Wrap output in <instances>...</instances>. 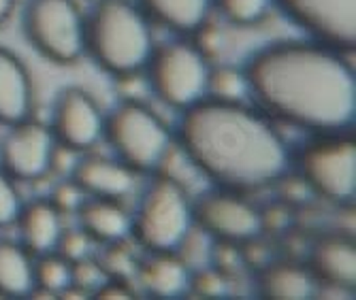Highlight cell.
Here are the masks:
<instances>
[{
	"instance_id": "6da1fadb",
	"label": "cell",
	"mask_w": 356,
	"mask_h": 300,
	"mask_svg": "<svg viewBox=\"0 0 356 300\" xmlns=\"http://www.w3.org/2000/svg\"><path fill=\"white\" fill-rule=\"evenodd\" d=\"M245 81L261 105L286 122L312 130H339L354 122V71L333 47H267L252 58Z\"/></svg>"
},
{
	"instance_id": "7a4b0ae2",
	"label": "cell",
	"mask_w": 356,
	"mask_h": 300,
	"mask_svg": "<svg viewBox=\"0 0 356 300\" xmlns=\"http://www.w3.org/2000/svg\"><path fill=\"white\" fill-rule=\"evenodd\" d=\"M188 158L229 190H256L280 179L288 151L277 132L235 100H199L179 126Z\"/></svg>"
},
{
	"instance_id": "3957f363",
	"label": "cell",
	"mask_w": 356,
	"mask_h": 300,
	"mask_svg": "<svg viewBox=\"0 0 356 300\" xmlns=\"http://www.w3.org/2000/svg\"><path fill=\"white\" fill-rule=\"evenodd\" d=\"M86 47L113 75L141 71L154 53L147 19L128 0H101L86 24Z\"/></svg>"
},
{
	"instance_id": "277c9868",
	"label": "cell",
	"mask_w": 356,
	"mask_h": 300,
	"mask_svg": "<svg viewBox=\"0 0 356 300\" xmlns=\"http://www.w3.org/2000/svg\"><path fill=\"white\" fill-rule=\"evenodd\" d=\"M192 230V207L181 185L160 177L145 194L137 217L133 219L135 237L154 253H173L184 245Z\"/></svg>"
},
{
	"instance_id": "5b68a950",
	"label": "cell",
	"mask_w": 356,
	"mask_h": 300,
	"mask_svg": "<svg viewBox=\"0 0 356 300\" xmlns=\"http://www.w3.org/2000/svg\"><path fill=\"white\" fill-rule=\"evenodd\" d=\"M24 28L35 49L58 64L75 62L86 49V22L73 0H30Z\"/></svg>"
},
{
	"instance_id": "8992f818",
	"label": "cell",
	"mask_w": 356,
	"mask_h": 300,
	"mask_svg": "<svg viewBox=\"0 0 356 300\" xmlns=\"http://www.w3.org/2000/svg\"><path fill=\"white\" fill-rule=\"evenodd\" d=\"M105 130L126 166L137 171L156 169L171 147L165 122L141 103H126L115 109Z\"/></svg>"
},
{
	"instance_id": "52a82bcc",
	"label": "cell",
	"mask_w": 356,
	"mask_h": 300,
	"mask_svg": "<svg viewBox=\"0 0 356 300\" xmlns=\"http://www.w3.org/2000/svg\"><path fill=\"white\" fill-rule=\"evenodd\" d=\"M147 64L152 88L167 105L188 109L203 98L209 81V66L197 45L171 43L152 53Z\"/></svg>"
},
{
	"instance_id": "ba28073f",
	"label": "cell",
	"mask_w": 356,
	"mask_h": 300,
	"mask_svg": "<svg viewBox=\"0 0 356 300\" xmlns=\"http://www.w3.org/2000/svg\"><path fill=\"white\" fill-rule=\"evenodd\" d=\"M305 181L329 200L346 203L356 194V143L331 137L312 143L301 156Z\"/></svg>"
},
{
	"instance_id": "9c48e42d",
	"label": "cell",
	"mask_w": 356,
	"mask_h": 300,
	"mask_svg": "<svg viewBox=\"0 0 356 300\" xmlns=\"http://www.w3.org/2000/svg\"><path fill=\"white\" fill-rule=\"evenodd\" d=\"M301 28L331 47L356 43V0H277Z\"/></svg>"
},
{
	"instance_id": "30bf717a",
	"label": "cell",
	"mask_w": 356,
	"mask_h": 300,
	"mask_svg": "<svg viewBox=\"0 0 356 300\" xmlns=\"http://www.w3.org/2000/svg\"><path fill=\"white\" fill-rule=\"evenodd\" d=\"M192 217L209 235L233 243L252 241L263 230L261 213L243 198L229 192L203 196L192 209Z\"/></svg>"
},
{
	"instance_id": "8fae6325",
	"label": "cell",
	"mask_w": 356,
	"mask_h": 300,
	"mask_svg": "<svg viewBox=\"0 0 356 300\" xmlns=\"http://www.w3.org/2000/svg\"><path fill=\"white\" fill-rule=\"evenodd\" d=\"M56 143L51 128L24 119L13 124L11 132L5 137L0 160L9 175L17 179H37L51 169Z\"/></svg>"
},
{
	"instance_id": "7c38bea8",
	"label": "cell",
	"mask_w": 356,
	"mask_h": 300,
	"mask_svg": "<svg viewBox=\"0 0 356 300\" xmlns=\"http://www.w3.org/2000/svg\"><path fill=\"white\" fill-rule=\"evenodd\" d=\"M105 130L103 113L96 100L79 90L69 88L60 94L54 109V137L71 149H88L101 139Z\"/></svg>"
},
{
	"instance_id": "4fadbf2b",
	"label": "cell",
	"mask_w": 356,
	"mask_h": 300,
	"mask_svg": "<svg viewBox=\"0 0 356 300\" xmlns=\"http://www.w3.org/2000/svg\"><path fill=\"white\" fill-rule=\"evenodd\" d=\"M32 109V83L24 64L0 47V122L19 124Z\"/></svg>"
},
{
	"instance_id": "5bb4252c",
	"label": "cell",
	"mask_w": 356,
	"mask_h": 300,
	"mask_svg": "<svg viewBox=\"0 0 356 300\" xmlns=\"http://www.w3.org/2000/svg\"><path fill=\"white\" fill-rule=\"evenodd\" d=\"M75 181L96 198H120L133 190V171L122 162L92 156L75 164Z\"/></svg>"
},
{
	"instance_id": "9a60e30c",
	"label": "cell",
	"mask_w": 356,
	"mask_h": 300,
	"mask_svg": "<svg viewBox=\"0 0 356 300\" xmlns=\"http://www.w3.org/2000/svg\"><path fill=\"white\" fill-rule=\"evenodd\" d=\"M314 275L333 285H354L356 283V247L346 237L322 239L312 251Z\"/></svg>"
},
{
	"instance_id": "2e32d148",
	"label": "cell",
	"mask_w": 356,
	"mask_h": 300,
	"mask_svg": "<svg viewBox=\"0 0 356 300\" xmlns=\"http://www.w3.org/2000/svg\"><path fill=\"white\" fill-rule=\"evenodd\" d=\"M81 228L90 235V239L115 243L122 241L133 230V219L115 203L113 198H94L83 200L79 207Z\"/></svg>"
},
{
	"instance_id": "e0dca14e",
	"label": "cell",
	"mask_w": 356,
	"mask_h": 300,
	"mask_svg": "<svg viewBox=\"0 0 356 300\" xmlns=\"http://www.w3.org/2000/svg\"><path fill=\"white\" fill-rule=\"evenodd\" d=\"M22 228V239L28 249L37 253H47L58 245L62 235L60 211L51 203H30L28 207L19 209L17 219Z\"/></svg>"
},
{
	"instance_id": "ac0fdd59",
	"label": "cell",
	"mask_w": 356,
	"mask_h": 300,
	"mask_svg": "<svg viewBox=\"0 0 356 300\" xmlns=\"http://www.w3.org/2000/svg\"><path fill=\"white\" fill-rule=\"evenodd\" d=\"M261 292L271 300H307L316 294V275L299 264L277 262L261 275Z\"/></svg>"
},
{
	"instance_id": "d6986e66",
	"label": "cell",
	"mask_w": 356,
	"mask_h": 300,
	"mask_svg": "<svg viewBox=\"0 0 356 300\" xmlns=\"http://www.w3.org/2000/svg\"><path fill=\"white\" fill-rule=\"evenodd\" d=\"M141 283L145 290L158 298H175L190 285V275L181 260L171 253H156L143 269Z\"/></svg>"
},
{
	"instance_id": "ffe728a7",
	"label": "cell",
	"mask_w": 356,
	"mask_h": 300,
	"mask_svg": "<svg viewBox=\"0 0 356 300\" xmlns=\"http://www.w3.org/2000/svg\"><path fill=\"white\" fill-rule=\"evenodd\" d=\"M141 5L156 22L179 32H192L205 24L211 0H141Z\"/></svg>"
},
{
	"instance_id": "44dd1931",
	"label": "cell",
	"mask_w": 356,
	"mask_h": 300,
	"mask_svg": "<svg viewBox=\"0 0 356 300\" xmlns=\"http://www.w3.org/2000/svg\"><path fill=\"white\" fill-rule=\"evenodd\" d=\"M35 292V264L30 256L13 245L0 241V294L22 298Z\"/></svg>"
},
{
	"instance_id": "7402d4cb",
	"label": "cell",
	"mask_w": 356,
	"mask_h": 300,
	"mask_svg": "<svg viewBox=\"0 0 356 300\" xmlns=\"http://www.w3.org/2000/svg\"><path fill=\"white\" fill-rule=\"evenodd\" d=\"M73 285V262L62 256H43L35 264V288L47 294H64Z\"/></svg>"
},
{
	"instance_id": "603a6c76",
	"label": "cell",
	"mask_w": 356,
	"mask_h": 300,
	"mask_svg": "<svg viewBox=\"0 0 356 300\" xmlns=\"http://www.w3.org/2000/svg\"><path fill=\"white\" fill-rule=\"evenodd\" d=\"M222 13L235 24H256L267 15L271 0H218Z\"/></svg>"
},
{
	"instance_id": "cb8c5ba5",
	"label": "cell",
	"mask_w": 356,
	"mask_h": 300,
	"mask_svg": "<svg viewBox=\"0 0 356 300\" xmlns=\"http://www.w3.org/2000/svg\"><path fill=\"white\" fill-rule=\"evenodd\" d=\"M207 88L213 90L222 100H237L241 94H245L248 81H245V75L233 69H218L213 73L209 71Z\"/></svg>"
},
{
	"instance_id": "d4e9b609",
	"label": "cell",
	"mask_w": 356,
	"mask_h": 300,
	"mask_svg": "<svg viewBox=\"0 0 356 300\" xmlns=\"http://www.w3.org/2000/svg\"><path fill=\"white\" fill-rule=\"evenodd\" d=\"M105 273L96 266L94 262H86L83 258L73 262V285L71 288H79L81 292H96L103 283H105Z\"/></svg>"
},
{
	"instance_id": "484cf974",
	"label": "cell",
	"mask_w": 356,
	"mask_h": 300,
	"mask_svg": "<svg viewBox=\"0 0 356 300\" xmlns=\"http://www.w3.org/2000/svg\"><path fill=\"white\" fill-rule=\"evenodd\" d=\"M19 196L9 181V177L0 171V226H9L17 219L19 215Z\"/></svg>"
},
{
	"instance_id": "4316f807",
	"label": "cell",
	"mask_w": 356,
	"mask_h": 300,
	"mask_svg": "<svg viewBox=\"0 0 356 300\" xmlns=\"http://www.w3.org/2000/svg\"><path fill=\"white\" fill-rule=\"evenodd\" d=\"M51 205L60 211V213H69L75 211L83 205V190L79 188V183L73 181H64L60 183L54 194H51Z\"/></svg>"
},
{
	"instance_id": "83f0119b",
	"label": "cell",
	"mask_w": 356,
	"mask_h": 300,
	"mask_svg": "<svg viewBox=\"0 0 356 300\" xmlns=\"http://www.w3.org/2000/svg\"><path fill=\"white\" fill-rule=\"evenodd\" d=\"M56 247H60V256L62 258H67L69 262H77V260L86 258V253H88L90 235H88L86 230L67 232V235H60Z\"/></svg>"
},
{
	"instance_id": "f1b7e54d",
	"label": "cell",
	"mask_w": 356,
	"mask_h": 300,
	"mask_svg": "<svg viewBox=\"0 0 356 300\" xmlns=\"http://www.w3.org/2000/svg\"><path fill=\"white\" fill-rule=\"evenodd\" d=\"M192 285L197 288V292H201V294H205V296H220V294L226 290L224 279H222L218 273H213V271H203V273H199L197 277L192 279Z\"/></svg>"
},
{
	"instance_id": "f546056e",
	"label": "cell",
	"mask_w": 356,
	"mask_h": 300,
	"mask_svg": "<svg viewBox=\"0 0 356 300\" xmlns=\"http://www.w3.org/2000/svg\"><path fill=\"white\" fill-rule=\"evenodd\" d=\"M15 7V0H0V24H3Z\"/></svg>"
}]
</instances>
